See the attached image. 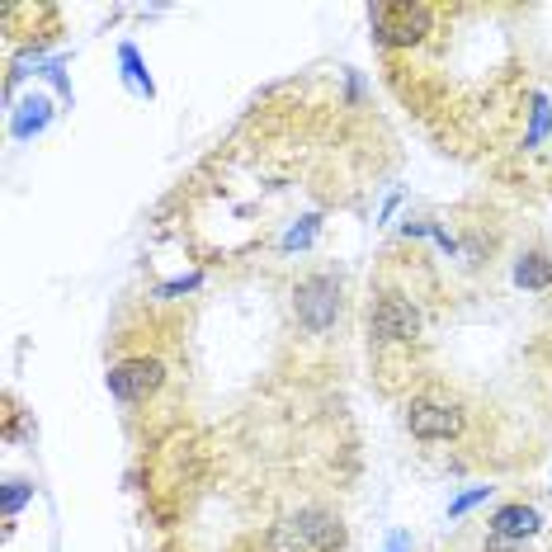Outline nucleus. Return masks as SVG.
Instances as JSON below:
<instances>
[{
  "label": "nucleus",
  "mask_w": 552,
  "mask_h": 552,
  "mask_svg": "<svg viewBox=\"0 0 552 552\" xmlns=\"http://www.w3.org/2000/svg\"><path fill=\"white\" fill-rule=\"evenodd\" d=\"M368 19H373V29H378V38H383L387 48H411V43L425 38L435 10L430 5H373Z\"/></svg>",
  "instance_id": "1"
},
{
  "label": "nucleus",
  "mask_w": 552,
  "mask_h": 552,
  "mask_svg": "<svg viewBox=\"0 0 552 552\" xmlns=\"http://www.w3.org/2000/svg\"><path fill=\"white\" fill-rule=\"evenodd\" d=\"M340 317V288L326 274H312L298 284V321L307 331H326L331 321Z\"/></svg>",
  "instance_id": "2"
},
{
  "label": "nucleus",
  "mask_w": 552,
  "mask_h": 552,
  "mask_svg": "<svg viewBox=\"0 0 552 552\" xmlns=\"http://www.w3.org/2000/svg\"><path fill=\"white\" fill-rule=\"evenodd\" d=\"M161 383H166V368L156 359H123L118 368H109V392L118 402H147Z\"/></svg>",
  "instance_id": "3"
},
{
  "label": "nucleus",
  "mask_w": 552,
  "mask_h": 552,
  "mask_svg": "<svg viewBox=\"0 0 552 552\" xmlns=\"http://www.w3.org/2000/svg\"><path fill=\"white\" fill-rule=\"evenodd\" d=\"M368 326L378 340H416L420 335V312L402 293H383V298L373 302V312H368Z\"/></svg>",
  "instance_id": "4"
},
{
  "label": "nucleus",
  "mask_w": 552,
  "mask_h": 552,
  "mask_svg": "<svg viewBox=\"0 0 552 552\" xmlns=\"http://www.w3.org/2000/svg\"><path fill=\"white\" fill-rule=\"evenodd\" d=\"M406 425H411L416 439H453L463 430V411L439 402H411L406 406Z\"/></svg>",
  "instance_id": "5"
},
{
  "label": "nucleus",
  "mask_w": 552,
  "mask_h": 552,
  "mask_svg": "<svg viewBox=\"0 0 552 552\" xmlns=\"http://www.w3.org/2000/svg\"><path fill=\"white\" fill-rule=\"evenodd\" d=\"M293 524H298V534L307 538L312 552H340L345 548V529H340V519L326 515V510H298Z\"/></svg>",
  "instance_id": "6"
},
{
  "label": "nucleus",
  "mask_w": 552,
  "mask_h": 552,
  "mask_svg": "<svg viewBox=\"0 0 552 552\" xmlns=\"http://www.w3.org/2000/svg\"><path fill=\"white\" fill-rule=\"evenodd\" d=\"M538 529H543V519H538L534 505H501V510L491 515V534L510 538V543H524V538H534Z\"/></svg>",
  "instance_id": "7"
},
{
  "label": "nucleus",
  "mask_w": 552,
  "mask_h": 552,
  "mask_svg": "<svg viewBox=\"0 0 552 552\" xmlns=\"http://www.w3.org/2000/svg\"><path fill=\"white\" fill-rule=\"evenodd\" d=\"M515 284L519 288H552V255H543V251L524 255L515 265Z\"/></svg>",
  "instance_id": "8"
},
{
  "label": "nucleus",
  "mask_w": 552,
  "mask_h": 552,
  "mask_svg": "<svg viewBox=\"0 0 552 552\" xmlns=\"http://www.w3.org/2000/svg\"><path fill=\"white\" fill-rule=\"evenodd\" d=\"M48 118H52V104L43 100V95H34V100H24L19 104V114H15V137H34L48 128Z\"/></svg>",
  "instance_id": "9"
},
{
  "label": "nucleus",
  "mask_w": 552,
  "mask_h": 552,
  "mask_svg": "<svg viewBox=\"0 0 552 552\" xmlns=\"http://www.w3.org/2000/svg\"><path fill=\"white\" fill-rule=\"evenodd\" d=\"M118 57H123V71H128V85H133L137 95H156V85H151V76H147V67H142V57H137V48L133 43H123V48H118Z\"/></svg>",
  "instance_id": "10"
},
{
  "label": "nucleus",
  "mask_w": 552,
  "mask_h": 552,
  "mask_svg": "<svg viewBox=\"0 0 552 552\" xmlns=\"http://www.w3.org/2000/svg\"><path fill=\"white\" fill-rule=\"evenodd\" d=\"M548 128H552V109L543 95H534V123H529V133H524V147H538V142L548 137Z\"/></svg>",
  "instance_id": "11"
},
{
  "label": "nucleus",
  "mask_w": 552,
  "mask_h": 552,
  "mask_svg": "<svg viewBox=\"0 0 552 552\" xmlns=\"http://www.w3.org/2000/svg\"><path fill=\"white\" fill-rule=\"evenodd\" d=\"M29 496H34V486L29 482H5V515H19V510H24V505H29Z\"/></svg>",
  "instance_id": "12"
},
{
  "label": "nucleus",
  "mask_w": 552,
  "mask_h": 552,
  "mask_svg": "<svg viewBox=\"0 0 552 552\" xmlns=\"http://www.w3.org/2000/svg\"><path fill=\"white\" fill-rule=\"evenodd\" d=\"M312 236H317V218H302L298 227L284 236V246L288 251H302V246H312Z\"/></svg>",
  "instance_id": "13"
},
{
  "label": "nucleus",
  "mask_w": 552,
  "mask_h": 552,
  "mask_svg": "<svg viewBox=\"0 0 552 552\" xmlns=\"http://www.w3.org/2000/svg\"><path fill=\"white\" fill-rule=\"evenodd\" d=\"M486 496H491V486H472V491H463V496H458V501L449 505V519H458L463 510H472V505H482Z\"/></svg>",
  "instance_id": "14"
},
{
  "label": "nucleus",
  "mask_w": 552,
  "mask_h": 552,
  "mask_svg": "<svg viewBox=\"0 0 552 552\" xmlns=\"http://www.w3.org/2000/svg\"><path fill=\"white\" fill-rule=\"evenodd\" d=\"M189 288H199V274H184V279L166 284V288H161V298H175V293H189Z\"/></svg>",
  "instance_id": "15"
},
{
  "label": "nucleus",
  "mask_w": 552,
  "mask_h": 552,
  "mask_svg": "<svg viewBox=\"0 0 552 552\" xmlns=\"http://www.w3.org/2000/svg\"><path fill=\"white\" fill-rule=\"evenodd\" d=\"M486 552H519V548L510 543V538H496V534H491V538H486Z\"/></svg>",
  "instance_id": "16"
},
{
  "label": "nucleus",
  "mask_w": 552,
  "mask_h": 552,
  "mask_svg": "<svg viewBox=\"0 0 552 552\" xmlns=\"http://www.w3.org/2000/svg\"><path fill=\"white\" fill-rule=\"evenodd\" d=\"M406 548H411V538H406V534H392V543H387V552H406Z\"/></svg>",
  "instance_id": "17"
}]
</instances>
